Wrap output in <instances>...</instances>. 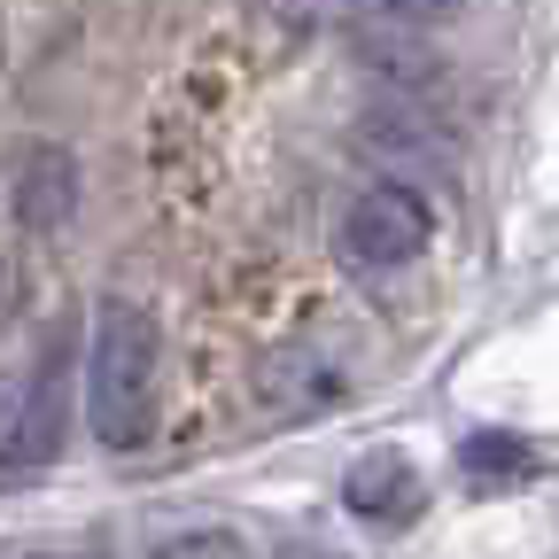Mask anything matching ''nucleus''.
I'll return each instance as SVG.
<instances>
[{
	"label": "nucleus",
	"mask_w": 559,
	"mask_h": 559,
	"mask_svg": "<svg viewBox=\"0 0 559 559\" xmlns=\"http://www.w3.org/2000/svg\"><path fill=\"white\" fill-rule=\"evenodd\" d=\"M156 412V319L132 296L94 304V342H86V428L109 451H132Z\"/></svg>",
	"instance_id": "f257e3e1"
},
{
	"label": "nucleus",
	"mask_w": 559,
	"mask_h": 559,
	"mask_svg": "<svg viewBox=\"0 0 559 559\" xmlns=\"http://www.w3.org/2000/svg\"><path fill=\"white\" fill-rule=\"evenodd\" d=\"M428 234H436L428 202L412 187H396V179H381V187H366L342 210V264L349 272H404L419 249H428Z\"/></svg>",
	"instance_id": "f03ea898"
},
{
	"label": "nucleus",
	"mask_w": 559,
	"mask_h": 559,
	"mask_svg": "<svg viewBox=\"0 0 559 559\" xmlns=\"http://www.w3.org/2000/svg\"><path fill=\"white\" fill-rule=\"evenodd\" d=\"M342 506L358 521H373V528H404L419 506H428V481H419V466L404 451H366L342 474Z\"/></svg>",
	"instance_id": "7ed1b4c3"
},
{
	"label": "nucleus",
	"mask_w": 559,
	"mask_h": 559,
	"mask_svg": "<svg viewBox=\"0 0 559 559\" xmlns=\"http://www.w3.org/2000/svg\"><path fill=\"white\" fill-rule=\"evenodd\" d=\"M62 428H70V373H62V349L32 373L24 404H16V428H9V459L16 466H39L62 451Z\"/></svg>",
	"instance_id": "20e7f679"
},
{
	"label": "nucleus",
	"mask_w": 559,
	"mask_h": 559,
	"mask_svg": "<svg viewBox=\"0 0 559 559\" xmlns=\"http://www.w3.org/2000/svg\"><path fill=\"white\" fill-rule=\"evenodd\" d=\"M528 451L513 436H466V474H521Z\"/></svg>",
	"instance_id": "39448f33"
},
{
	"label": "nucleus",
	"mask_w": 559,
	"mask_h": 559,
	"mask_svg": "<svg viewBox=\"0 0 559 559\" xmlns=\"http://www.w3.org/2000/svg\"><path fill=\"white\" fill-rule=\"evenodd\" d=\"M148 559H241L226 528H187V536H164Z\"/></svg>",
	"instance_id": "423d86ee"
},
{
	"label": "nucleus",
	"mask_w": 559,
	"mask_h": 559,
	"mask_svg": "<svg viewBox=\"0 0 559 559\" xmlns=\"http://www.w3.org/2000/svg\"><path fill=\"white\" fill-rule=\"evenodd\" d=\"M443 9H451V0H389L396 24H428V16H443Z\"/></svg>",
	"instance_id": "0eeeda50"
},
{
	"label": "nucleus",
	"mask_w": 559,
	"mask_h": 559,
	"mask_svg": "<svg viewBox=\"0 0 559 559\" xmlns=\"http://www.w3.org/2000/svg\"><path fill=\"white\" fill-rule=\"evenodd\" d=\"M288 559H319V551H288Z\"/></svg>",
	"instance_id": "6e6552de"
}]
</instances>
